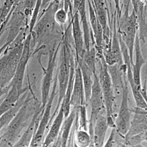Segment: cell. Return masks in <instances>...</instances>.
<instances>
[{
  "label": "cell",
  "instance_id": "obj_1",
  "mask_svg": "<svg viewBox=\"0 0 147 147\" xmlns=\"http://www.w3.org/2000/svg\"><path fill=\"white\" fill-rule=\"evenodd\" d=\"M100 83L102 95L104 98L106 106V115H107L108 124L111 126L113 125V121L111 120V113H112V106L114 105V95L112 90V82L111 77L106 67L102 68L100 73Z\"/></svg>",
  "mask_w": 147,
  "mask_h": 147
},
{
  "label": "cell",
  "instance_id": "obj_2",
  "mask_svg": "<svg viewBox=\"0 0 147 147\" xmlns=\"http://www.w3.org/2000/svg\"><path fill=\"white\" fill-rule=\"evenodd\" d=\"M94 74V80L92 84V94H91V107H92V115H91V120H90V127L92 129L90 130L91 135H92L93 131V126L95 123V121L97 120V116L100 113L102 110L103 106V95H102V89H101L100 80L97 78V75Z\"/></svg>",
  "mask_w": 147,
  "mask_h": 147
},
{
  "label": "cell",
  "instance_id": "obj_3",
  "mask_svg": "<svg viewBox=\"0 0 147 147\" xmlns=\"http://www.w3.org/2000/svg\"><path fill=\"white\" fill-rule=\"evenodd\" d=\"M69 50L66 44H65L63 49V59L62 63L59 68V73L58 80H59V104L63 98H64L65 92L67 90V86L68 83L69 76H70V71H69V67L71 65V59Z\"/></svg>",
  "mask_w": 147,
  "mask_h": 147
},
{
  "label": "cell",
  "instance_id": "obj_4",
  "mask_svg": "<svg viewBox=\"0 0 147 147\" xmlns=\"http://www.w3.org/2000/svg\"><path fill=\"white\" fill-rule=\"evenodd\" d=\"M129 120H130V111L128 106V89L126 86H123L122 102L119 110L118 116L116 120L117 130L120 135H125L127 133L129 128Z\"/></svg>",
  "mask_w": 147,
  "mask_h": 147
},
{
  "label": "cell",
  "instance_id": "obj_5",
  "mask_svg": "<svg viewBox=\"0 0 147 147\" xmlns=\"http://www.w3.org/2000/svg\"><path fill=\"white\" fill-rule=\"evenodd\" d=\"M124 33L126 38V48L129 51V58L131 64H132L133 46L135 42V35H136V16L135 12H132L131 15L129 16L125 22L124 26Z\"/></svg>",
  "mask_w": 147,
  "mask_h": 147
},
{
  "label": "cell",
  "instance_id": "obj_6",
  "mask_svg": "<svg viewBox=\"0 0 147 147\" xmlns=\"http://www.w3.org/2000/svg\"><path fill=\"white\" fill-rule=\"evenodd\" d=\"M108 120L107 115H103L102 110L97 116V120L95 121L94 127H93L92 135L94 136V144L97 146H102L104 141L105 135L107 130Z\"/></svg>",
  "mask_w": 147,
  "mask_h": 147
},
{
  "label": "cell",
  "instance_id": "obj_7",
  "mask_svg": "<svg viewBox=\"0 0 147 147\" xmlns=\"http://www.w3.org/2000/svg\"><path fill=\"white\" fill-rule=\"evenodd\" d=\"M84 95H83V83L82 73L80 67L76 68L75 78H74V87L72 91L71 97L70 105L74 107H80L83 104Z\"/></svg>",
  "mask_w": 147,
  "mask_h": 147
},
{
  "label": "cell",
  "instance_id": "obj_8",
  "mask_svg": "<svg viewBox=\"0 0 147 147\" xmlns=\"http://www.w3.org/2000/svg\"><path fill=\"white\" fill-rule=\"evenodd\" d=\"M55 57L56 54H54V55H52V54H51L50 59H49V66H48L46 70L45 71V77L43 78L42 87V99L43 106L45 105L47 100H48V97H49L51 82V79H52V73L54 66Z\"/></svg>",
  "mask_w": 147,
  "mask_h": 147
},
{
  "label": "cell",
  "instance_id": "obj_9",
  "mask_svg": "<svg viewBox=\"0 0 147 147\" xmlns=\"http://www.w3.org/2000/svg\"><path fill=\"white\" fill-rule=\"evenodd\" d=\"M53 96H54V92H53L51 100L50 102H49L46 108H45V113L43 115L41 121H40V125H39V128L37 129V131L35 133L34 140L31 142V146H39V144L41 143L42 140V138L43 135H44V132H45V128H46L47 125L49 123V118H50L51 107V102H52Z\"/></svg>",
  "mask_w": 147,
  "mask_h": 147
},
{
  "label": "cell",
  "instance_id": "obj_10",
  "mask_svg": "<svg viewBox=\"0 0 147 147\" xmlns=\"http://www.w3.org/2000/svg\"><path fill=\"white\" fill-rule=\"evenodd\" d=\"M136 41H135V51H136V62L135 64L133 65V81L135 86L138 88H140V70L143 65L145 63L143 56L141 54V51L140 49V45H139V38L137 35L135 36Z\"/></svg>",
  "mask_w": 147,
  "mask_h": 147
},
{
  "label": "cell",
  "instance_id": "obj_11",
  "mask_svg": "<svg viewBox=\"0 0 147 147\" xmlns=\"http://www.w3.org/2000/svg\"><path fill=\"white\" fill-rule=\"evenodd\" d=\"M73 36L75 42V48L78 57H83L84 54V40L83 39V33L81 32L80 25L79 22V16L76 13L73 19Z\"/></svg>",
  "mask_w": 147,
  "mask_h": 147
},
{
  "label": "cell",
  "instance_id": "obj_12",
  "mask_svg": "<svg viewBox=\"0 0 147 147\" xmlns=\"http://www.w3.org/2000/svg\"><path fill=\"white\" fill-rule=\"evenodd\" d=\"M63 118H64V111H63V106H61V109L59 110V113H58L57 116L55 118L54 121L53 122L50 131H49V134H48L46 138H45V143H44L45 146L50 145L55 140V138H57V136L59 132V130H60Z\"/></svg>",
  "mask_w": 147,
  "mask_h": 147
},
{
  "label": "cell",
  "instance_id": "obj_13",
  "mask_svg": "<svg viewBox=\"0 0 147 147\" xmlns=\"http://www.w3.org/2000/svg\"><path fill=\"white\" fill-rule=\"evenodd\" d=\"M79 63L80 65V68L81 73H82V77H83V83L85 88V94H86V100H88L91 97V94H92V84H93L92 75L94 74L82 59L79 60Z\"/></svg>",
  "mask_w": 147,
  "mask_h": 147
},
{
  "label": "cell",
  "instance_id": "obj_14",
  "mask_svg": "<svg viewBox=\"0 0 147 147\" xmlns=\"http://www.w3.org/2000/svg\"><path fill=\"white\" fill-rule=\"evenodd\" d=\"M20 91L21 90L16 85L12 84L7 97L5 99V100L2 102L1 105V115L5 113L6 111L11 109V108L13 107L17 103L20 95Z\"/></svg>",
  "mask_w": 147,
  "mask_h": 147
},
{
  "label": "cell",
  "instance_id": "obj_15",
  "mask_svg": "<svg viewBox=\"0 0 147 147\" xmlns=\"http://www.w3.org/2000/svg\"><path fill=\"white\" fill-rule=\"evenodd\" d=\"M88 5H89V16H90V22L92 25V30L94 34V37L96 42H97V45L98 48H100L102 45V28L100 25L99 23L98 20H97V16L95 15V12L94 11V8L91 5V2H88Z\"/></svg>",
  "mask_w": 147,
  "mask_h": 147
},
{
  "label": "cell",
  "instance_id": "obj_16",
  "mask_svg": "<svg viewBox=\"0 0 147 147\" xmlns=\"http://www.w3.org/2000/svg\"><path fill=\"white\" fill-rule=\"evenodd\" d=\"M79 11L80 14L81 22H82V25H83V36H84V45L86 46V51L89 50V47L91 45V35L92 33L90 32L89 27H88V22H87V19L86 16V10H85V1H81V3L79 7L77 8Z\"/></svg>",
  "mask_w": 147,
  "mask_h": 147
},
{
  "label": "cell",
  "instance_id": "obj_17",
  "mask_svg": "<svg viewBox=\"0 0 147 147\" xmlns=\"http://www.w3.org/2000/svg\"><path fill=\"white\" fill-rule=\"evenodd\" d=\"M96 9H97V20L101 28L103 30V32H106L107 28V15H106V9L104 7V2L103 1H94Z\"/></svg>",
  "mask_w": 147,
  "mask_h": 147
},
{
  "label": "cell",
  "instance_id": "obj_18",
  "mask_svg": "<svg viewBox=\"0 0 147 147\" xmlns=\"http://www.w3.org/2000/svg\"><path fill=\"white\" fill-rule=\"evenodd\" d=\"M74 117H75V113H74V111H72L70 115L68 116V117H67L66 120H65L63 129H62L61 137H60V139H59V140L61 142V146H65L66 145L68 137V135H69V132H70L73 121L74 120Z\"/></svg>",
  "mask_w": 147,
  "mask_h": 147
},
{
  "label": "cell",
  "instance_id": "obj_19",
  "mask_svg": "<svg viewBox=\"0 0 147 147\" xmlns=\"http://www.w3.org/2000/svg\"><path fill=\"white\" fill-rule=\"evenodd\" d=\"M20 109V103H16L13 108H11V109L7 111L5 114L2 115L1 117V127H3L5 124L7 123L11 122V120L13 118L17 113L19 112V110Z\"/></svg>",
  "mask_w": 147,
  "mask_h": 147
},
{
  "label": "cell",
  "instance_id": "obj_20",
  "mask_svg": "<svg viewBox=\"0 0 147 147\" xmlns=\"http://www.w3.org/2000/svg\"><path fill=\"white\" fill-rule=\"evenodd\" d=\"M84 63L89 68V69L94 74L95 71V51L94 49H89L85 51L83 57Z\"/></svg>",
  "mask_w": 147,
  "mask_h": 147
},
{
  "label": "cell",
  "instance_id": "obj_21",
  "mask_svg": "<svg viewBox=\"0 0 147 147\" xmlns=\"http://www.w3.org/2000/svg\"><path fill=\"white\" fill-rule=\"evenodd\" d=\"M77 141L80 146H88L91 142V138L85 130H80L77 135Z\"/></svg>",
  "mask_w": 147,
  "mask_h": 147
},
{
  "label": "cell",
  "instance_id": "obj_22",
  "mask_svg": "<svg viewBox=\"0 0 147 147\" xmlns=\"http://www.w3.org/2000/svg\"><path fill=\"white\" fill-rule=\"evenodd\" d=\"M35 120H33L32 123H31V125L29 126L28 129L26 130L25 133L24 134V135L22 138L21 140L20 141V143L16 144V146H28V142L31 140V136H32L33 134V130L34 129V125H35Z\"/></svg>",
  "mask_w": 147,
  "mask_h": 147
},
{
  "label": "cell",
  "instance_id": "obj_23",
  "mask_svg": "<svg viewBox=\"0 0 147 147\" xmlns=\"http://www.w3.org/2000/svg\"><path fill=\"white\" fill-rule=\"evenodd\" d=\"M80 125L82 130L86 131L88 129L87 127V120H86V110L84 106L81 105L80 106Z\"/></svg>",
  "mask_w": 147,
  "mask_h": 147
},
{
  "label": "cell",
  "instance_id": "obj_24",
  "mask_svg": "<svg viewBox=\"0 0 147 147\" xmlns=\"http://www.w3.org/2000/svg\"><path fill=\"white\" fill-rule=\"evenodd\" d=\"M54 20L57 22H58L60 25H63L64 23H65V22L67 20V13L63 9L58 10L55 13Z\"/></svg>",
  "mask_w": 147,
  "mask_h": 147
},
{
  "label": "cell",
  "instance_id": "obj_25",
  "mask_svg": "<svg viewBox=\"0 0 147 147\" xmlns=\"http://www.w3.org/2000/svg\"><path fill=\"white\" fill-rule=\"evenodd\" d=\"M13 2H14L13 1H6L5 2L2 11V16H1V20H2V22L4 21L6 15L8 13V12L10 11V7H11V5H12Z\"/></svg>",
  "mask_w": 147,
  "mask_h": 147
}]
</instances>
